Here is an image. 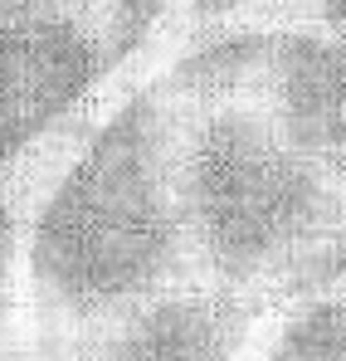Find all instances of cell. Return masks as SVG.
<instances>
[{
    "label": "cell",
    "mask_w": 346,
    "mask_h": 361,
    "mask_svg": "<svg viewBox=\"0 0 346 361\" xmlns=\"http://www.w3.org/2000/svg\"><path fill=\"white\" fill-rule=\"evenodd\" d=\"M185 103L137 88L49 180L25 235L44 342H73L117 312L205 283L180 205Z\"/></svg>",
    "instance_id": "1"
},
{
    "label": "cell",
    "mask_w": 346,
    "mask_h": 361,
    "mask_svg": "<svg viewBox=\"0 0 346 361\" xmlns=\"http://www.w3.org/2000/svg\"><path fill=\"white\" fill-rule=\"evenodd\" d=\"M342 195V180L307 161L254 93L185 108L180 205L205 283L230 288L259 312L288 302Z\"/></svg>",
    "instance_id": "2"
},
{
    "label": "cell",
    "mask_w": 346,
    "mask_h": 361,
    "mask_svg": "<svg viewBox=\"0 0 346 361\" xmlns=\"http://www.w3.org/2000/svg\"><path fill=\"white\" fill-rule=\"evenodd\" d=\"M156 15L161 0H0V180L73 122Z\"/></svg>",
    "instance_id": "3"
},
{
    "label": "cell",
    "mask_w": 346,
    "mask_h": 361,
    "mask_svg": "<svg viewBox=\"0 0 346 361\" xmlns=\"http://www.w3.org/2000/svg\"><path fill=\"white\" fill-rule=\"evenodd\" d=\"M254 317L259 307L234 298L230 288L190 283L137 302L73 342L49 347H68L83 361H234Z\"/></svg>",
    "instance_id": "4"
},
{
    "label": "cell",
    "mask_w": 346,
    "mask_h": 361,
    "mask_svg": "<svg viewBox=\"0 0 346 361\" xmlns=\"http://www.w3.org/2000/svg\"><path fill=\"white\" fill-rule=\"evenodd\" d=\"M254 98L292 147L346 185V35H273Z\"/></svg>",
    "instance_id": "5"
},
{
    "label": "cell",
    "mask_w": 346,
    "mask_h": 361,
    "mask_svg": "<svg viewBox=\"0 0 346 361\" xmlns=\"http://www.w3.org/2000/svg\"><path fill=\"white\" fill-rule=\"evenodd\" d=\"M268 44H273L268 30H215V35L195 39L190 49H180L161 83L185 108H210V103L249 98L259 88Z\"/></svg>",
    "instance_id": "6"
},
{
    "label": "cell",
    "mask_w": 346,
    "mask_h": 361,
    "mask_svg": "<svg viewBox=\"0 0 346 361\" xmlns=\"http://www.w3.org/2000/svg\"><path fill=\"white\" fill-rule=\"evenodd\" d=\"M254 361H346V283L288 298Z\"/></svg>",
    "instance_id": "7"
},
{
    "label": "cell",
    "mask_w": 346,
    "mask_h": 361,
    "mask_svg": "<svg viewBox=\"0 0 346 361\" xmlns=\"http://www.w3.org/2000/svg\"><path fill=\"white\" fill-rule=\"evenodd\" d=\"M292 15L312 30H327V35H346V0H297Z\"/></svg>",
    "instance_id": "8"
},
{
    "label": "cell",
    "mask_w": 346,
    "mask_h": 361,
    "mask_svg": "<svg viewBox=\"0 0 346 361\" xmlns=\"http://www.w3.org/2000/svg\"><path fill=\"white\" fill-rule=\"evenodd\" d=\"M185 5H190L195 20H225V15L249 10V5H259V0H185Z\"/></svg>",
    "instance_id": "9"
},
{
    "label": "cell",
    "mask_w": 346,
    "mask_h": 361,
    "mask_svg": "<svg viewBox=\"0 0 346 361\" xmlns=\"http://www.w3.org/2000/svg\"><path fill=\"white\" fill-rule=\"evenodd\" d=\"M39 361H83V357H73L68 347H49V342H44V352H39Z\"/></svg>",
    "instance_id": "10"
}]
</instances>
